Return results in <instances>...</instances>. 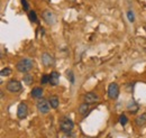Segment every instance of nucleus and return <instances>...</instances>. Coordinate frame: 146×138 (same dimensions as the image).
Wrapping results in <instances>:
<instances>
[{
  "label": "nucleus",
  "instance_id": "f257e3e1",
  "mask_svg": "<svg viewBox=\"0 0 146 138\" xmlns=\"http://www.w3.org/2000/svg\"><path fill=\"white\" fill-rule=\"evenodd\" d=\"M33 66H34V62L31 58H23V60L19 61L18 63H17V65H16L17 70H18L19 72H21V73L29 72L31 70L33 69Z\"/></svg>",
  "mask_w": 146,
  "mask_h": 138
},
{
  "label": "nucleus",
  "instance_id": "f03ea898",
  "mask_svg": "<svg viewBox=\"0 0 146 138\" xmlns=\"http://www.w3.org/2000/svg\"><path fill=\"white\" fill-rule=\"evenodd\" d=\"M60 127H61V130L66 134V133H71L72 131L74 123L69 117H63L60 121Z\"/></svg>",
  "mask_w": 146,
  "mask_h": 138
},
{
  "label": "nucleus",
  "instance_id": "7ed1b4c3",
  "mask_svg": "<svg viewBox=\"0 0 146 138\" xmlns=\"http://www.w3.org/2000/svg\"><path fill=\"white\" fill-rule=\"evenodd\" d=\"M36 107H37V109H38V111H39L40 113H43V115L48 113V112H50V109L52 108L50 102H48L46 99H44V98H40V99L37 101Z\"/></svg>",
  "mask_w": 146,
  "mask_h": 138
},
{
  "label": "nucleus",
  "instance_id": "20e7f679",
  "mask_svg": "<svg viewBox=\"0 0 146 138\" xmlns=\"http://www.w3.org/2000/svg\"><path fill=\"white\" fill-rule=\"evenodd\" d=\"M7 90L11 93H17L21 91V83L17 80H10L7 84Z\"/></svg>",
  "mask_w": 146,
  "mask_h": 138
},
{
  "label": "nucleus",
  "instance_id": "39448f33",
  "mask_svg": "<svg viewBox=\"0 0 146 138\" xmlns=\"http://www.w3.org/2000/svg\"><path fill=\"white\" fill-rule=\"evenodd\" d=\"M119 96V86L117 83H110L108 86V97L110 99H117Z\"/></svg>",
  "mask_w": 146,
  "mask_h": 138
},
{
  "label": "nucleus",
  "instance_id": "423d86ee",
  "mask_svg": "<svg viewBox=\"0 0 146 138\" xmlns=\"http://www.w3.org/2000/svg\"><path fill=\"white\" fill-rule=\"evenodd\" d=\"M42 16H43L44 21H45L47 25H54L55 21H56V17H55V15L51 10H45Z\"/></svg>",
  "mask_w": 146,
  "mask_h": 138
},
{
  "label": "nucleus",
  "instance_id": "0eeeda50",
  "mask_svg": "<svg viewBox=\"0 0 146 138\" xmlns=\"http://www.w3.org/2000/svg\"><path fill=\"white\" fill-rule=\"evenodd\" d=\"M27 115H28V107L26 104L21 102L18 105V109H17V117L19 119H24V118L27 117Z\"/></svg>",
  "mask_w": 146,
  "mask_h": 138
},
{
  "label": "nucleus",
  "instance_id": "6e6552de",
  "mask_svg": "<svg viewBox=\"0 0 146 138\" xmlns=\"http://www.w3.org/2000/svg\"><path fill=\"white\" fill-rule=\"evenodd\" d=\"M42 63L44 64V66L46 68H51L54 65V58L52 55H50L48 53H44L42 55Z\"/></svg>",
  "mask_w": 146,
  "mask_h": 138
},
{
  "label": "nucleus",
  "instance_id": "1a4fd4ad",
  "mask_svg": "<svg viewBox=\"0 0 146 138\" xmlns=\"http://www.w3.org/2000/svg\"><path fill=\"white\" fill-rule=\"evenodd\" d=\"M83 100H84V102H87V104H96V102L99 100V97H98L96 93H93V92H88V93H86V94L83 96Z\"/></svg>",
  "mask_w": 146,
  "mask_h": 138
},
{
  "label": "nucleus",
  "instance_id": "9d476101",
  "mask_svg": "<svg viewBox=\"0 0 146 138\" xmlns=\"http://www.w3.org/2000/svg\"><path fill=\"white\" fill-rule=\"evenodd\" d=\"M58 82H60V74L56 71H53L50 75V83H51V86H55L58 84Z\"/></svg>",
  "mask_w": 146,
  "mask_h": 138
},
{
  "label": "nucleus",
  "instance_id": "9b49d317",
  "mask_svg": "<svg viewBox=\"0 0 146 138\" xmlns=\"http://www.w3.org/2000/svg\"><path fill=\"white\" fill-rule=\"evenodd\" d=\"M127 109L130 113H136L138 111V109H139V105L136 104L135 100H130L127 104Z\"/></svg>",
  "mask_w": 146,
  "mask_h": 138
},
{
  "label": "nucleus",
  "instance_id": "f8f14e48",
  "mask_svg": "<svg viewBox=\"0 0 146 138\" xmlns=\"http://www.w3.org/2000/svg\"><path fill=\"white\" fill-rule=\"evenodd\" d=\"M89 110H90V107H89V104H87V102L82 104L80 107H79V109H78L79 113L82 115V116H86V115L89 112Z\"/></svg>",
  "mask_w": 146,
  "mask_h": 138
},
{
  "label": "nucleus",
  "instance_id": "ddd939ff",
  "mask_svg": "<svg viewBox=\"0 0 146 138\" xmlns=\"http://www.w3.org/2000/svg\"><path fill=\"white\" fill-rule=\"evenodd\" d=\"M32 97L36 98V99H40L43 97V89L42 88H34L32 91Z\"/></svg>",
  "mask_w": 146,
  "mask_h": 138
},
{
  "label": "nucleus",
  "instance_id": "4468645a",
  "mask_svg": "<svg viewBox=\"0 0 146 138\" xmlns=\"http://www.w3.org/2000/svg\"><path fill=\"white\" fill-rule=\"evenodd\" d=\"M48 102H50L51 107H52L53 109H56V108L58 107L60 100H58V98H57L56 96H51V97L48 98Z\"/></svg>",
  "mask_w": 146,
  "mask_h": 138
},
{
  "label": "nucleus",
  "instance_id": "2eb2a0df",
  "mask_svg": "<svg viewBox=\"0 0 146 138\" xmlns=\"http://www.w3.org/2000/svg\"><path fill=\"white\" fill-rule=\"evenodd\" d=\"M135 122H136V125L138 127H142V126L146 125V112H144L143 115H141L139 117H137Z\"/></svg>",
  "mask_w": 146,
  "mask_h": 138
},
{
  "label": "nucleus",
  "instance_id": "dca6fc26",
  "mask_svg": "<svg viewBox=\"0 0 146 138\" xmlns=\"http://www.w3.org/2000/svg\"><path fill=\"white\" fill-rule=\"evenodd\" d=\"M23 81L25 82V84H26V86H31V84H32V82H33V76H32L31 74H26V75H24Z\"/></svg>",
  "mask_w": 146,
  "mask_h": 138
},
{
  "label": "nucleus",
  "instance_id": "f3484780",
  "mask_svg": "<svg viewBox=\"0 0 146 138\" xmlns=\"http://www.w3.org/2000/svg\"><path fill=\"white\" fill-rule=\"evenodd\" d=\"M29 19H31V21H32V23H38L36 13H35L34 10H31V11H29Z\"/></svg>",
  "mask_w": 146,
  "mask_h": 138
},
{
  "label": "nucleus",
  "instance_id": "a211bd4d",
  "mask_svg": "<svg viewBox=\"0 0 146 138\" xmlns=\"http://www.w3.org/2000/svg\"><path fill=\"white\" fill-rule=\"evenodd\" d=\"M11 74V69H9V68H6V69H2L1 70V73H0V75L3 78V76H8V75H10Z\"/></svg>",
  "mask_w": 146,
  "mask_h": 138
},
{
  "label": "nucleus",
  "instance_id": "6ab92c4d",
  "mask_svg": "<svg viewBox=\"0 0 146 138\" xmlns=\"http://www.w3.org/2000/svg\"><path fill=\"white\" fill-rule=\"evenodd\" d=\"M119 122H120V125H123V126H125L126 123L128 122V119L127 117L125 116V115H121L120 117H119Z\"/></svg>",
  "mask_w": 146,
  "mask_h": 138
},
{
  "label": "nucleus",
  "instance_id": "aec40b11",
  "mask_svg": "<svg viewBox=\"0 0 146 138\" xmlns=\"http://www.w3.org/2000/svg\"><path fill=\"white\" fill-rule=\"evenodd\" d=\"M66 75H68V79L70 80L71 83H74V75H73V72L72 71H66Z\"/></svg>",
  "mask_w": 146,
  "mask_h": 138
},
{
  "label": "nucleus",
  "instance_id": "412c9836",
  "mask_svg": "<svg viewBox=\"0 0 146 138\" xmlns=\"http://www.w3.org/2000/svg\"><path fill=\"white\" fill-rule=\"evenodd\" d=\"M127 17H128V20H129L130 23H134V21H135V16H134V13H133L131 10H129L127 13Z\"/></svg>",
  "mask_w": 146,
  "mask_h": 138
},
{
  "label": "nucleus",
  "instance_id": "4be33fe9",
  "mask_svg": "<svg viewBox=\"0 0 146 138\" xmlns=\"http://www.w3.org/2000/svg\"><path fill=\"white\" fill-rule=\"evenodd\" d=\"M48 82H50V75H43V78L40 80V83L44 86V84H46Z\"/></svg>",
  "mask_w": 146,
  "mask_h": 138
},
{
  "label": "nucleus",
  "instance_id": "5701e85b",
  "mask_svg": "<svg viewBox=\"0 0 146 138\" xmlns=\"http://www.w3.org/2000/svg\"><path fill=\"white\" fill-rule=\"evenodd\" d=\"M21 5H23V7H24L25 10H29V5H28L27 0H21Z\"/></svg>",
  "mask_w": 146,
  "mask_h": 138
},
{
  "label": "nucleus",
  "instance_id": "b1692460",
  "mask_svg": "<svg viewBox=\"0 0 146 138\" xmlns=\"http://www.w3.org/2000/svg\"><path fill=\"white\" fill-rule=\"evenodd\" d=\"M63 138H75L74 137V135H72V134H70V133H66V135L64 136Z\"/></svg>",
  "mask_w": 146,
  "mask_h": 138
},
{
  "label": "nucleus",
  "instance_id": "393cba45",
  "mask_svg": "<svg viewBox=\"0 0 146 138\" xmlns=\"http://www.w3.org/2000/svg\"><path fill=\"white\" fill-rule=\"evenodd\" d=\"M69 1H75V0H69Z\"/></svg>",
  "mask_w": 146,
  "mask_h": 138
}]
</instances>
